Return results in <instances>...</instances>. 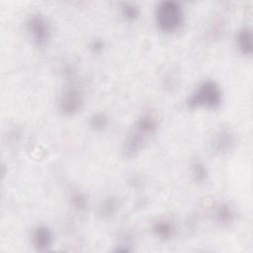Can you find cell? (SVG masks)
Instances as JSON below:
<instances>
[{
  "mask_svg": "<svg viewBox=\"0 0 253 253\" xmlns=\"http://www.w3.org/2000/svg\"><path fill=\"white\" fill-rule=\"evenodd\" d=\"M27 33L39 47L45 46L51 38V28L47 19L42 14L36 13L29 16L26 21Z\"/></svg>",
  "mask_w": 253,
  "mask_h": 253,
  "instance_id": "obj_4",
  "label": "cell"
},
{
  "mask_svg": "<svg viewBox=\"0 0 253 253\" xmlns=\"http://www.w3.org/2000/svg\"><path fill=\"white\" fill-rule=\"evenodd\" d=\"M89 48H90V50H91L92 53H94V54H100V53L103 52V50L105 49V42H104L102 40H100V39L93 40V41L90 42Z\"/></svg>",
  "mask_w": 253,
  "mask_h": 253,
  "instance_id": "obj_16",
  "label": "cell"
},
{
  "mask_svg": "<svg viewBox=\"0 0 253 253\" xmlns=\"http://www.w3.org/2000/svg\"><path fill=\"white\" fill-rule=\"evenodd\" d=\"M235 44L238 51L244 56H250L253 52V35L249 26L241 27L235 35Z\"/></svg>",
  "mask_w": 253,
  "mask_h": 253,
  "instance_id": "obj_7",
  "label": "cell"
},
{
  "mask_svg": "<svg viewBox=\"0 0 253 253\" xmlns=\"http://www.w3.org/2000/svg\"><path fill=\"white\" fill-rule=\"evenodd\" d=\"M235 137L233 133L227 128H221L213 137L212 147L218 153H226L233 147Z\"/></svg>",
  "mask_w": 253,
  "mask_h": 253,
  "instance_id": "obj_8",
  "label": "cell"
},
{
  "mask_svg": "<svg viewBox=\"0 0 253 253\" xmlns=\"http://www.w3.org/2000/svg\"><path fill=\"white\" fill-rule=\"evenodd\" d=\"M109 125V118L105 113L98 112L93 114L89 119V126L95 131H103Z\"/></svg>",
  "mask_w": 253,
  "mask_h": 253,
  "instance_id": "obj_14",
  "label": "cell"
},
{
  "mask_svg": "<svg viewBox=\"0 0 253 253\" xmlns=\"http://www.w3.org/2000/svg\"><path fill=\"white\" fill-rule=\"evenodd\" d=\"M222 102V91L220 86L213 80L201 82L188 96L186 106L190 110L216 109Z\"/></svg>",
  "mask_w": 253,
  "mask_h": 253,
  "instance_id": "obj_2",
  "label": "cell"
},
{
  "mask_svg": "<svg viewBox=\"0 0 253 253\" xmlns=\"http://www.w3.org/2000/svg\"><path fill=\"white\" fill-rule=\"evenodd\" d=\"M235 218L234 209L227 203L220 204L214 211V219L221 225L230 224Z\"/></svg>",
  "mask_w": 253,
  "mask_h": 253,
  "instance_id": "obj_11",
  "label": "cell"
},
{
  "mask_svg": "<svg viewBox=\"0 0 253 253\" xmlns=\"http://www.w3.org/2000/svg\"><path fill=\"white\" fill-rule=\"evenodd\" d=\"M155 23L162 33H176L184 24V11L182 6L172 0L159 2L155 9Z\"/></svg>",
  "mask_w": 253,
  "mask_h": 253,
  "instance_id": "obj_3",
  "label": "cell"
},
{
  "mask_svg": "<svg viewBox=\"0 0 253 253\" xmlns=\"http://www.w3.org/2000/svg\"><path fill=\"white\" fill-rule=\"evenodd\" d=\"M158 128L157 117L150 112L140 115L134 122L122 144V156L125 159L135 157L147 144Z\"/></svg>",
  "mask_w": 253,
  "mask_h": 253,
  "instance_id": "obj_1",
  "label": "cell"
},
{
  "mask_svg": "<svg viewBox=\"0 0 253 253\" xmlns=\"http://www.w3.org/2000/svg\"><path fill=\"white\" fill-rule=\"evenodd\" d=\"M84 102L83 94L79 88L70 85L66 87L59 96L57 107L58 111L66 117L73 116L80 112Z\"/></svg>",
  "mask_w": 253,
  "mask_h": 253,
  "instance_id": "obj_5",
  "label": "cell"
},
{
  "mask_svg": "<svg viewBox=\"0 0 253 253\" xmlns=\"http://www.w3.org/2000/svg\"><path fill=\"white\" fill-rule=\"evenodd\" d=\"M53 241V234L51 229L46 225L36 226L31 235V243L35 250L43 252L50 248Z\"/></svg>",
  "mask_w": 253,
  "mask_h": 253,
  "instance_id": "obj_6",
  "label": "cell"
},
{
  "mask_svg": "<svg viewBox=\"0 0 253 253\" xmlns=\"http://www.w3.org/2000/svg\"><path fill=\"white\" fill-rule=\"evenodd\" d=\"M70 205L78 212H84L88 208V198L80 191H75L70 196Z\"/></svg>",
  "mask_w": 253,
  "mask_h": 253,
  "instance_id": "obj_15",
  "label": "cell"
},
{
  "mask_svg": "<svg viewBox=\"0 0 253 253\" xmlns=\"http://www.w3.org/2000/svg\"><path fill=\"white\" fill-rule=\"evenodd\" d=\"M119 209V202L118 199L114 196H108L98 206V215L102 219H109L112 218L118 211Z\"/></svg>",
  "mask_w": 253,
  "mask_h": 253,
  "instance_id": "obj_10",
  "label": "cell"
},
{
  "mask_svg": "<svg viewBox=\"0 0 253 253\" xmlns=\"http://www.w3.org/2000/svg\"><path fill=\"white\" fill-rule=\"evenodd\" d=\"M191 173L193 180L196 183H204L209 177V170L207 165L200 160H196L191 164Z\"/></svg>",
  "mask_w": 253,
  "mask_h": 253,
  "instance_id": "obj_13",
  "label": "cell"
},
{
  "mask_svg": "<svg viewBox=\"0 0 253 253\" xmlns=\"http://www.w3.org/2000/svg\"><path fill=\"white\" fill-rule=\"evenodd\" d=\"M152 232L158 239L166 241L173 237L175 233V225L168 219H157L152 223Z\"/></svg>",
  "mask_w": 253,
  "mask_h": 253,
  "instance_id": "obj_9",
  "label": "cell"
},
{
  "mask_svg": "<svg viewBox=\"0 0 253 253\" xmlns=\"http://www.w3.org/2000/svg\"><path fill=\"white\" fill-rule=\"evenodd\" d=\"M121 15L124 20L126 22H134L138 19L140 15V9L139 7L131 2H125L122 3L120 7Z\"/></svg>",
  "mask_w": 253,
  "mask_h": 253,
  "instance_id": "obj_12",
  "label": "cell"
}]
</instances>
